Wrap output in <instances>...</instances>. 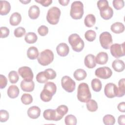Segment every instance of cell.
Returning <instances> with one entry per match:
<instances>
[{
	"mask_svg": "<svg viewBox=\"0 0 125 125\" xmlns=\"http://www.w3.org/2000/svg\"><path fill=\"white\" fill-rule=\"evenodd\" d=\"M86 108L90 112H95L98 109V104L95 100L90 99L86 102Z\"/></svg>",
	"mask_w": 125,
	"mask_h": 125,
	"instance_id": "cell-34",
	"label": "cell"
},
{
	"mask_svg": "<svg viewBox=\"0 0 125 125\" xmlns=\"http://www.w3.org/2000/svg\"><path fill=\"white\" fill-rule=\"evenodd\" d=\"M40 13L39 7L36 5H33L30 7L28 10V16L32 20H35L37 19Z\"/></svg>",
	"mask_w": 125,
	"mask_h": 125,
	"instance_id": "cell-21",
	"label": "cell"
},
{
	"mask_svg": "<svg viewBox=\"0 0 125 125\" xmlns=\"http://www.w3.org/2000/svg\"><path fill=\"white\" fill-rule=\"evenodd\" d=\"M114 8L116 10H120L122 9L125 3L123 0H114L112 2Z\"/></svg>",
	"mask_w": 125,
	"mask_h": 125,
	"instance_id": "cell-41",
	"label": "cell"
},
{
	"mask_svg": "<svg viewBox=\"0 0 125 125\" xmlns=\"http://www.w3.org/2000/svg\"><path fill=\"white\" fill-rule=\"evenodd\" d=\"M91 98V92L88 85L85 83H81L78 87L77 98L82 103H86Z\"/></svg>",
	"mask_w": 125,
	"mask_h": 125,
	"instance_id": "cell-3",
	"label": "cell"
},
{
	"mask_svg": "<svg viewBox=\"0 0 125 125\" xmlns=\"http://www.w3.org/2000/svg\"><path fill=\"white\" fill-rule=\"evenodd\" d=\"M97 6L100 10L101 17L104 20H108L113 15L112 8L109 6L106 0H100L97 2Z\"/></svg>",
	"mask_w": 125,
	"mask_h": 125,
	"instance_id": "cell-2",
	"label": "cell"
},
{
	"mask_svg": "<svg viewBox=\"0 0 125 125\" xmlns=\"http://www.w3.org/2000/svg\"><path fill=\"white\" fill-rule=\"evenodd\" d=\"M21 21V16L18 12L13 13L10 16L9 19L10 24L12 26H17L19 24Z\"/></svg>",
	"mask_w": 125,
	"mask_h": 125,
	"instance_id": "cell-26",
	"label": "cell"
},
{
	"mask_svg": "<svg viewBox=\"0 0 125 125\" xmlns=\"http://www.w3.org/2000/svg\"><path fill=\"white\" fill-rule=\"evenodd\" d=\"M96 37V33L95 31L92 30H88L84 34V38L89 42L94 41Z\"/></svg>",
	"mask_w": 125,
	"mask_h": 125,
	"instance_id": "cell-38",
	"label": "cell"
},
{
	"mask_svg": "<svg viewBox=\"0 0 125 125\" xmlns=\"http://www.w3.org/2000/svg\"><path fill=\"white\" fill-rule=\"evenodd\" d=\"M104 92L105 95L108 98H113L117 97L118 88L114 83H109L104 86Z\"/></svg>",
	"mask_w": 125,
	"mask_h": 125,
	"instance_id": "cell-13",
	"label": "cell"
},
{
	"mask_svg": "<svg viewBox=\"0 0 125 125\" xmlns=\"http://www.w3.org/2000/svg\"><path fill=\"white\" fill-rule=\"evenodd\" d=\"M68 42L71 45L72 49L77 52H80L83 49L84 43L80 36L74 33L70 35L68 37Z\"/></svg>",
	"mask_w": 125,
	"mask_h": 125,
	"instance_id": "cell-4",
	"label": "cell"
},
{
	"mask_svg": "<svg viewBox=\"0 0 125 125\" xmlns=\"http://www.w3.org/2000/svg\"><path fill=\"white\" fill-rule=\"evenodd\" d=\"M57 86L56 84L51 82H47L44 85L43 89L40 94L41 99L44 102H49L52 96L56 93Z\"/></svg>",
	"mask_w": 125,
	"mask_h": 125,
	"instance_id": "cell-1",
	"label": "cell"
},
{
	"mask_svg": "<svg viewBox=\"0 0 125 125\" xmlns=\"http://www.w3.org/2000/svg\"><path fill=\"white\" fill-rule=\"evenodd\" d=\"M61 84L64 90L67 92L71 93L75 89L76 83L75 81L68 76H64L62 78Z\"/></svg>",
	"mask_w": 125,
	"mask_h": 125,
	"instance_id": "cell-9",
	"label": "cell"
},
{
	"mask_svg": "<svg viewBox=\"0 0 125 125\" xmlns=\"http://www.w3.org/2000/svg\"><path fill=\"white\" fill-rule=\"evenodd\" d=\"M87 76L86 71L83 69H78L76 70L73 74L74 78L79 81L84 80Z\"/></svg>",
	"mask_w": 125,
	"mask_h": 125,
	"instance_id": "cell-29",
	"label": "cell"
},
{
	"mask_svg": "<svg viewBox=\"0 0 125 125\" xmlns=\"http://www.w3.org/2000/svg\"><path fill=\"white\" fill-rule=\"evenodd\" d=\"M7 93L9 98L11 99H15L19 96L20 90L17 86L15 85H11L8 87Z\"/></svg>",
	"mask_w": 125,
	"mask_h": 125,
	"instance_id": "cell-24",
	"label": "cell"
},
{
	"mask_svg": "<svg viewBox=\"0 0 125 125\" xmlns=\"http://www.w3.org/2000/svg\"><path fill=\"white\" fill-rule=\"evenodd\" d=\"M96 22V18L93 14H88L84 18V23L87 27H92Z\"/></svg>",
	"mask_w": 125,
	"mask_h": 125,
	"instance_id": "cell-30",
	"label": "cell"
},
{
	"mask_svg": "<svg viewBox=\"0 0 125 125\" xmlns=\"http://www.w3.org/2000/svg\"><path fill=\"white\" fill-rule=\"evenodd\" d=\"M21 89L25 92H32L34 89L35 83L33 81H26L22 80L20 84Z\"/></svg>",
	"mask_w": 125,
	"mask_h": 125,
	"instance_id": "cell-17",
	"label": "cell"
},
{
	"mask_svg": "<svg viewBox=\"0 0 125 125\" xmlns=\"http://www.w3.org/2000/svg\"><path fill=\"white\" fill-rule=\"evenodd\" d=\"M99 41L102 47L105 49H108L112 44V38L108 32L102 33L99 36Z\"/></svg>",
	"mask_w": 125,
	"mask_h": 125,
	"instance_id": "cell-10",
	"label": "cell"
},
{
	"mask_svg": "<svg viewBox=\"0 0 125 125\" xmlns=\"http://www.w3.org/2000/svg\"><path fill=\"white\" fill-rule=\"evenodd\" d=\"M7 83V80L6 77L3 75H0V88L3 89L5 88Z\"/></svg>",
	"mask_w": 125,
	"mask_h": 125,
	"instance_id": "cell-45",
	"label": "cell"
},
{
	"mask_svg": "<svg viewBox=\"0 0 125 125\" xmlns=\"http://www.w3.org/2000/svg\"><path fill=\"white\" fill-rule=\"evenodd\" d=\"M110 29L114 33L120 34L125 31V26L122 22H116L111 25Z\"/></svg>",
	"mask_w": 125,
	"mask_h": 125,
	"instance_id": "cell-25",
	"label": "cell"
},
{
	"mask_svg": "<svg viewBox=\"0 0 125 125\" xmlns=\"http://www.w3.org/2000/svg\"><path fill=\"white\" fill-rule=\"evenodd\" d=\"M41 110L37 106H32L29 107L27 110V115L30 118L36 119L38 118L41 114Z\"/></svg>",
	"mask_w": 125,
	"mask_h": 125,
	"instance_id": "cell-16",
	"label": "cell"
},
{
	"mask_svg": "<svg viewBox=\"0 0 125 125\" xmlns=\"http://www.w3.org/2000/svg\"><path fill=\"white\" fill-rule=\"evenodd\" d=\"M118 109L122 112H125V102L120 103L117 106Z\"/></svg>",
	"mask_w": 125,
	"mask_h": 125,
	"instance_id": "cell-48",
	"label": "cell"
},
{
	"mask_svg": "<svg viewBox=\"0 0 125 125\" xmlns=\"http://www.w3.org/2000/svg\"><path fill=\"white\" fill-rule=\"evenodd\" d=\"M35 1L40 3L44 7H47L49 6L52 2V0H35Z\"/></svg>",
	"mask_w": 125,
	"mask_h": 125,
	"instance_id": "cell-46",
	"label": "cell"
},
{
	"mask_svg": "<svg viewBox=\"0 0 125 125\" xmlns=\"http://www.w3.org/2000/svg\"><path fill=\"white\" fill-rule=\"evenodd\" d=\"M39 55L38 49L35 46L30 47L27 51V56L30 60L37 59Z\"/></svg>",
	"mask_w": 125,
	"mask_h": 125,
	"instance_id": "cell-28",
	"label": "cell"
},
{
	"mask_svg": "<svg viewBox=\"0 0 125 125\" xmlns=\"http://www.w3.org/2000/svg\"><path fill=\"white\" fill-rule=\"evenodd\" d=\"M125 79L124 78L121 79L118 82V93L117 97H122L125 95Z\"/></svg>",
	"mask_w": 125,
	"mask_h": 125,
	"instance_id": "cell-31",
	"label": "cell"
},
{
	"mask_svg": "<svg viewBox=\"0 0 125 125\" xmlns=\"http://www.w3.org/2000/svg\"><path fill=\"white\" fill-rule=\"evenodd\" d=\"M37 81L41 83L47 82L48 80H50V77L48 71L45 69L44 71H42L38 73L36 76Z\"/></svg>",
	"mask_w": 125,
	"mask_h": 125,
	"instance_id": "cell-19",
	"label": "cell"
},
{
	"mask_svg": "<svg viewBox=\"0 0 125 125\" xmlns=\"http://www.w3.org/2000/svg\"><path fill=\"white\" fill-rule=\"evenodd\" d=\"M0 14L1 15H6L8 14L11 10L10 3L6 0H0Z\"/></svg>",
	"mask_w": 125,
	"mask_h": 125,
	"instance_id": "cell-22",
	"label": "cell"
},
{
	"mask_svg": "<svg viewBox=\"0 0 125 125\" xmlns=\"http://www.w3.org/2000/svg\"><path fill=\"white\" fill-rule=\"evenodd\" d=\"M108 60V54L104 52H99L95 57L96 63L99 64H105L107 62Z\"/></svg>",
	"mask_w": 125,
	"mask_h": 125,
	"instance_id": "cell-20",
	"label": "cell"
},
{
	"mask_svg": "<svg viewBox=\"0 0 125 125\" xmlns=\"http://www.w3.org/2000/svg\"><path fill=\"white\" fill-rule=\"evenodd\" d=\"M84 63L85 65L88 68H93L96 65L95 62V57L94 55L89 54L84 58Z\"/></svg>",
	"mask_w": 125,
	"mask_h": 125,
	"instance_id": "cell-18",
	"label": "cell"
},
{
	"mask_svg": "<svg viewBox=\"0 0 125 125\" xmlns=\"http://www.w3.org/2000/svg\"><path fill=\"white\" fill-rule=\"evenodd\" d=\"M83 5L81 1H74L71 5L70 15L74 20L81 19L83 15Z\"/></svg>",
	"mask_w": 125,
	"mask_h": 125,
	"instance_id": "cell-5",
	"label": "cell"
},
{
	"mask_svg": "<svg viewBox=\"0 0 125 125\" xmlns=\"http://www.w3.org/2000/svg\"><path fill=\"white\" fill-rule=\"evenodd\" d=\"M54 54L50 49H45L40 53L37 60L42 65L46 66L50 64L54 60Z\"/></svg>",
	"mask_w": 125,
	"mask_h": 125,
	"instance_id": "cell-6",
	"label": "cell"
},
{
	"mask_svg": "<svg viewBox=\"0 0 125 125\" xmlns=\"http://www.w3.org/2000/svg\"><path fill=\"white\" fill-rule=\"evenodd\" d=\"M59 2L61 5L62 6H66L68 4L69 0H59Z\"/></svg>",
	"mask_w": 125,
	"mask_h": 125,
	"instance_id": "cell-49",
	"label": "cell"
},
{
	"mask_svg": "<svg viewBox=\"0 0 125 125\" xmlns=\"http://www.w3.org/2000/svg\"><path fill=\"white\" fill-rule=\"evenodd\" d=\"M95 74L99 78L107 79L112 76V71L108 67L104 66L97 68L95 70Z\"/></svg>",
	"mask_w": 125,
	"mask_h": 125,
	"instance_id": "cell-11",
	"label": "cell"
},
{
	"mask_svg": "<svg viewBox=\"0 0 125 125\" xmlns=\"http://www.w3.org/2000/svg\"><path fill=\"white\" fill-rule=\"evenodd\" d=\"M38 39L37 35L34 32H28L27 33L24 37L25 41L29 44L35 43Z\"/></svg>",
	"mask_w": 125,
	"mask_h": 125,
	"instance_id": "cell-32",
	"label": "cell"
},
{
	"mask_svg": "<svg viewBox=\"0 0 125 125\" xmlns=\"http://www.w3.org/2000/svg\"><path fill=\"white\" fill-rule=\"evenodd\" d=\"M10 33L9 29L5 26H2L0 27V38H5L8 36Z\"/></svg>",
	"mask_w": 125,
	"mask_h": 125,
	"instance_id": "cell-44",
	"label": "cell"
},
{
	"mask_svg": "<svg viewBox=\"0 0 125 125\" xmlns=\"http://www.w3.org/2000/svg\"><path fill=\"white\" fill-rule=\"evenodd\" d=\"M9 117V113L7 111L5 110H0V122H6Z\"/></svg>",
	"mask_w": 125,
	"mask_h": 125,
	"instance_id": "cell-42",
	"label": "cell"
},
{
	"mask_svg": "<svg viewBox=\"0 0 125 125\" xmlns=\"http://www.w3.org/2000/svg\"><path fill=\"white\" fill-rule=\"evenodd\" d=\"M38 32L41 36H45L48 33V28L45 25H41L38 29Z\"/></svg>",
	"mask_w": 125,
	"mask_h": 125,
	"instance_id": "cell-43",
	"label": "cell"
},
{
	"mask_svg": "<svg viewBox=\"0 0 125 125\" xmlns=\"http://www.w3.org/2000/svg\"><path fill=\"white\" fill-rule=\"evenodd\" d=\"M112 67L115 71L120 72L124 70L125 65L124 62L122 60L116 59L112 62Z\"/></svg>",
	"mask_w": 125,
	"mask_h": 125,
	"instance_id": "cell-23",
	"label": "cell"
},
{
	"mask_svg": "<svg viewBox=\"0 0 125 125\" xmlns=\"http://www.w3.org/2000/svg\"><path fill=\"white\" fill-rule=\"evenodd\" d=\"M91 85L92 89L95 92H99L102 87V84L101 81L98 79H94L92 80Z\"/></svg>",
	"mask_w": 125,
	"mask_h": 125,
	"instance_id": "cell-33",
	"label": "cell"
},
{
	"mask_svg": "<svg viewBox=\"0 0 125 125\" xmlns=\"http://www.w3.org/2000/svg\"><path fill=\"white\" fill-rule=\"evenodd\" d=\"M25 29L22 27H19L14 30V34L16 37L21 38L25 35Z\"/></svg>",
	"mask_w": 125,
	"mask_h": 125,
	"instance_id": "cell-40",
	"label": "cell"
},
{
	"mask_svg": "<svg viewBox=\"0 0 125 125\" xmlns=\"http://www.w3.org/2000/svg\"><path fill=\"white\" fill-rule=\"evenodd\" d=\"M125 42L122 44L114 43L110 47V53L112 56L116 58H119L125 55Z\"/></svg>",
	"mask_w": 125,
	"mask_h": 125,
	"instance_id": "cell-8",
	"label": "cell"
},
{
	"mask_svg": "<svg viewBox=\"0 0 125 125\" xmlns=\"http://www.w3.org/2000/svg\"><path fill=\"white\" fill-rule=\"evenodd\" d=\"M30 1H31L30 0H23V1L20 0V2H21V3H22L24 4H26L29 3L30 2Z\"/></svg>",
	"mask_w": 125,
	"mask_h": 125,
	"instance_id": "cell-50",
	"label": "cell"
},
{
	"mask_svg": "<svg viewBox=\"0 0 125 125\" xmlns=\"http://www.w3.org/2000/svg\"><path fill=\"white\" fill-rule=\"evenodd\" d=\"M43 116L46 120L55 121L56 116V110L52 109L45 110L43 113Z\"/></svg>",
	"mask_w": 125,
	"mask_h": 125,
	"instance_id": "cell-27",
	"label": "cell"
},
{
	"mask_svg": "<svg viewBox=\"0 0 125 125\" xmlns=\"http://www.w3.org/2000/svg\"><path fill=\"white\" fill-rule=\"evenodd\" d=\"M61 14V10L58 7L55 6L51 7L49 9L47 13V21L50 24H57L59 21Z\"/></svg>",
	"mask_w": 125,
	"mask_h": 125,
	"instance_id": "cell-7",
	"label": "cell"
},
{
	"mask_svg": "<svg viewBox=\"0 0 125 125\" xmlns=\"http://www.w3.org/2000/svg\"><path fill=\"white\" fill-rule=\"evenodd\" d=\"M56 119L55 121L61 120L62 117L67 113L68 108L67 106L65 105H59L56 109Z\"/></svg>",
	"mask_w": 125,
	"mask_h": 125,
	"instance_id": "cell-15",
	"label": "cell"
},
{
	"mask_svg": "<svg viewBox=\"0 0 125 125\" xmlns=\"http://www.w3.org/2000/svg\"><path fill=\"white\" fill-rule=\"evenodd\" d=\"M64 122L66 125H76L77 124V118L73 115H68L64 119Z\"/></svg>",
	"mask_w": 125,
	"mask_h": 125,
	"instance_id": "cell-36",
	"label": "cell"
},
{
	"mask_svg": "<svg viewBox=\"0 0 125 125\" xmlns=\"http://www.w3.org/2000/svg\"><path fill=\"white\" fill-rule=\"evenodd\" d=\"M8 78L11 83H16L19 81V77L16 71H11L8 74Z\"/></svg>",
	"mask_w": 125,
	"mask_h": 125,
	"instance_id": "cell-39",
	"label": "cell"
},
{
	"mask_svg": "<svg viewBox=\"0 0 125 125\" xmlns=\"http://www.w3.org/2000/svg\"><path fill=\"white\" fill-rule=\"evenodd\" d=\"M56 51L57 54L61 57L66 56L69 52V48L68 45L64 42L59 44L56 47Z\"/></svg>",
	"mask_w": 125,
	"mask_h": 125,
	"instance_id": "cell-14",
	"label": "cell"
},
{
	"mask_svg": "<svg viewBox=\"0 0 125 125\" xmlns=\"http://www.w3.org/2000/svg\"><path fill=\"white\" fill-rule=\"evenodd\" d=\"M21 101L24 104H30L33 102L32 96L30 94L24 93L21 97Z\"/></svg>",
	"mask_w": 125,
	"mask_h": 125,
	"instance_id": "cell-37",
	"label": "cell"
},
{
	"mask_svg": "<svg viewBox=\"0 0 125 125\" xmlns=\"http://www.w3.org/2000/svg\"><path fill=\"white\" fill-rule=\"evenodd\" d=\"M18 73L26 81H31L33 79V73L31 69L28 66H22L19 68Z\"/></svg>",
	"mask_w": 125,
	"mask_h": 125,
	"instance_id": "cell-12",
	"label": "cell"
},
{
	"mask_svg": "<svg viewBox=\"0 0 125 125\" xmlns=\"http://www.w3.org/2000/svg\"><path fill=\"white\" fill-rule=\"evenodd\" d=\"M118 123L120 125H125V115H122L119 116L118 118Z\"/></svg>",
	"mask_w": 125,
	"mask_h": 125,
	"instance_id": "cell-47",
	"label": "cell"
},
{
	"mask_svg": "<svg viewBox=\"0 0 125 125\" xmlns=\"http://www.w3.org/2000/svg\"><path fill=\"white\" fill-rule=\"evenodd\" d=\"M103 121L104 124L105 125H113L115 123L114 117L110 114H107L104 116Z\"/></svg>",
	"mask_w": 125,
	"mask_h": 125,
	"instance_id": "cell-35",
	"label": "cell"
}]
</instances>
